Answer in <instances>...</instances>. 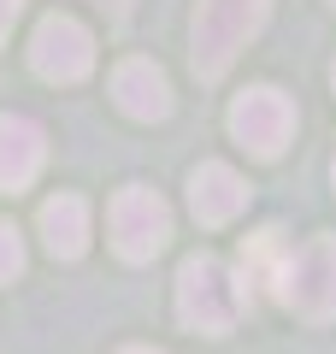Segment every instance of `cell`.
Instances as JSON below:
<instances>
[{
  "instance_id": "obj_15",
  "label": "cell",
  "mask_w": 336,
  "mask_h": 354,
  "mask_svg": "<svg viewBox=\"0 0 336 354\" xmlns=\"http://www.w3.org/2000/svg\"><path fill=\"white\" fill-rule=\"evenodd\" d=\"M124 354H160V348H124Z\"/></svg>"
},
{
  "instance_id": "obj_13",
  "label": "cell",
  "mask_w": 336,
  "mask_h": 354,
  "mask_svg": "<svg viewBox=\"0 0 336 354\" xmlns=\"http://www.w3.org/2000/svg\"><path fill=\"white\" fill-rule=\"evenodd\" d=\"M18 6H24V0H0V41H6V30H12V18H18Z\"/></svg>"
},
{
  "instance_id": "obj_6",
  "label": "cell",
  "mask_w": 336,
  "mask_h": 354,
  "mask_svg": "<svg viewBox=\"0 0 336 354\" xmlns=\"http://www.w3.org/2000/svg\"><path fill=\"white\" fill-rule=\"evenodd\" d=\"M30 65H36L48 83H77V77H88V65H95V36H88L77 18L48 12L36 24V41H30Z\"/></svg>"
},
{
  "instance_id": "obj_10",
  "label": "cell",
  "mask_w": 336,
  "mask_h": 354,
  "mask_svg": "<svg viewBox=\"0 0 336 354\" xmlns=\"http://www.w3.org/2000/svg\"><path fill=\"white\" fill-rule=\"evenodd\" d=\"M41 236H48V254L77 260V254L88 248V207L77 201V195H53V201L41 207Z\"/></svg>"
},
{
  "instance_id": "obj_14",
  "label": "cell",
  "mask_w": 336,
  "mask_h": 354,
  "mask_svg": "<svg viewBox=\"0 0 336 354\" xmlns=\"http://www.w3.org/2000/svg\"><path fill=\"white\" fill-rule=\"evenodd\" d=\"M95 6H100V12H112V18H124V12H130V0H95Z\"/></svg>"
},
{
  "instance_id": "obj_8",
  "label": "cell",
  "mask_w": 336,
  "mask_h": 354,
  "mask_svg": "<svg viewBox=\"0 0 336 354\" xmlns=\"http://www.w3.org/2000/svg\"><path fill=\"white\" fill-rule=\"evenodd\" d=\"M112 95H118V106L130 118H165L171 113V83H165V71L153 59H124L112 71Z\"/></svg>"
},
{
  "instance_id": "obj_12",
  "label": "cell",
  "mask_w": 336,
  "mask_h": 354,
  "mask_svg": "<svg viewBox=\"0 0 336 354\" xmlns=\"http://www.w3.org/2000/svg\"><path fill=\"white\" fill-rule=\"evenodd\" d=\"M24 272V242H18V225L0 218V283H12Z\"/></svg>"
},
{
  "instance_id": "obj_3",
  "label": "cell",
  "mask_w": 336,
  "mask_h": 354,
  "mask_svg": "<svg viewBox=\"0 0 336 354\" xmlns=\"http://www.w3.org/2000/svg\"><path fill=\"white\" fill-rule=\"evenodd\" d=\"M272 283H277V295H283L295 313L330 319L336 313V236H319L301 254H289V260L277 266Z\"/></svg>"
},
{
  "instance_id": "obj_9",
  "label": "cell",
  "mask_w": 336,
  "mask_h": 354,
  "mask_svg": "<svg viewBox=\"0 0 336 354\" xmlns=\"http://www.w3.org/2000/svg\"><path fill=\"white\" fill-rule=\"evenodd\" d=\"M41 153H48L41 130L30 124V118L6 113L0 118V189H24L30 177L41 171Z\"/></svg>"
},
{
  "instance_id": "obj_11",
  "label": "cell",
  "mask_w": 336,
  "mask_h": 354,
  "mask_svg": "<svg viewBox=\"0 0 336 354\" xmlns=\"http://www.w3.org/2000/svg\"><path fill=\"white\" fill-rule=\"evenodd\" d=\"M277 236H283V230H260V236L242 248V266H248L254 278H277Z\"/></svg>"
},
{
  "instance_id": "obj_4",
  "label": "cell",
  "mask_w": 336,
  "mask_h": 354,
  "mask_svg": "<svg viewBox=\"0 0 336 354\" xmlns=\"http://www.w3.org/2000/svg\"><path fill=\"white\" fill-rule=\"evenodd\" d=\"M230 136H236L254 160H277V153L289 148V136H295V101H289L283 88H272V83L236 95V106H230Z\"/></svg>"
},
{
  "instance_id": "obj_5",
  "label": "cell",
  "mask_w": 336,
  "mask_h": 354,
  "mask_svg": "<svg viewBox=\"0 0 336 354\" xmlns=\"http://www.w3.org/2000/svg\"><path fill=\"white\" fill-rule=\"evenodd\" d=\"M106 218H112V242H118L124 260H153V254L165 248V236H171V207L153 189H142V183H130V189L112 195Z\"/></svg>"
},
{
  "instance_id": "obj_2",
  "label": "cell",
  "mask_w": 336,
  "mask_h": 354,
  "mask_svg": "<svg viewBox=\"0 0 336 354\" xmlns=\"http://www.w3.org/2000/svg\"><path fill=\"white\" fill-rule=\"evenodd\" d=\"M272 0H200L195 12V71L200 77H224L230 59L242 53V41L265 24Z\"/></svg>"
},
{
  "instance_id": "obj_7",
  "label": "cell",
  "mask_w": 336,
  "mask_h": 354,
  "mask_svg": "<svg viewBox=\"0 0 336 354\" xmlns=\"http://www.w3.org/2000/svg\"><path fill=\"white\" fill-rule=\"evenodd\" d=\"M189 207H195L200 225H230V218L248 207V183H242L224 160H207L189 177Z\"/></svg>"
},
{
  "instance_id": "obj_1",
  "label": "cell",
  "mask_w": 336,
  "mask_h": 354,
  "mask_svg": "<svg viewBox=\"0 0 336 354\" xmlns=\"http://www.w3.org/2000/svg\"><path fill=\"white\" fill-rule=\"evenodd\" d=\"M242 307H248V290L236 283V272H230L218 254L183 260V272H177V319H183L189 330L218 337V330H230L242 319Z\"/></svg>"
}]
</instances>
